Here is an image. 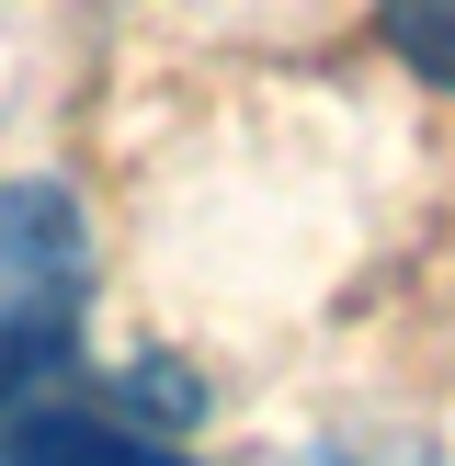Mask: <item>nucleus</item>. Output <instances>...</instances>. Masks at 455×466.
Returning a JSON list of instances; mask_svg holds the SVG:
<instances>
[{
  "mask_svg": "<svg viewBox=\"0 0 455 466\" xmlns=\"http://www.w3.org/2000/svg\"><path fill=\"white\" fill-rule=\"evenodd\" d=\"M91 308V228L68 182H0V410L57 376Z\"/></svg>",
  "mask_w": 455,
  "mask_h": 466,
  "instance_id": "obj_1",
  "label": "nucleus"
},
{
  "mask_svg": "<svg viewBox=\"0 0 455 466\" xmlns=\"http://www.w3.org/2000/svg\"><path fill=\"white\" fill-rule=\"evenodd\" d=\"M0 466H182L159 432H126V421H91V410H68V421H35Z\"/></svg>",
  "mask_w": 455,
  "mask_h": 466,
  "instance_id": "obj_2",
  "label": "nucleus"
},
{
  "mask_svg": "<svg viewBox=\"0 0 455 466\" xmlns=\"http://www.w3.org/2000/svg\"><path fill=\"white\" fill-rule=\"evenodd\" d=\"M387 46H399V68H421L432 91H455V0H376Z\"/></svg>",
  "mask_w": 455,
  "mask_h": 466,
  "instance_id": "obj_3",
  "label": "nucleus"
}]
</instances>
